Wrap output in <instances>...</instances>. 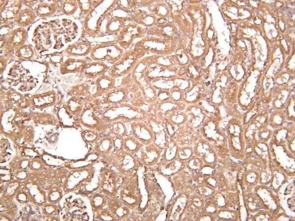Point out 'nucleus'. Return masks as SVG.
I'll list each match as a JSON object with an SVG mask.
<instances>
[{
    "mask_svg": "<svg viewBox=\"0 0 295 221\" xmlns=\"http://www.w3.org/2000/svg\"><path fill=\"white\" fill-rule=\"evenodd\" d=\"M108 105L103 110L101 116L106 122L122 120L129 122L144 120L147 115V112L128 103Z\"/></svg>",
    "mask_w": 295,
    "mask_h": 221,
    "instance_id": "f257e3e1",
    "label": "nucleus"
},
{
    "mask_svg": "<svg viewBox=\"0 0 295 221\" xmlns=\"http://www.w3.org/2000/svg\"><path fill=\"white\" fill-rule=\"evenodd\" d=\"M123 55V51L120 48L111 44H102L92 48L90 57L92 61L113 64L118 61Z\"/></svg>",
    "mask_w": 295,
    "mask_h": 221,
    "instance_id": "f03ea898",
    "label": "nucleus"
},
{
    "mask_svg": "<svg viewBox=\"0 0 295 221\" xmlns=\"http://www.w3.org/2000/svg\"><path fill=\"white\" fill-rule=\"evenodd\" d=\"M112 154L114 165L120 173L127 175L133 172L140 164L135 154L123 149L114 150Z\"/></svg>",
    "mask_w": 295,
    "mask_h": 221,
    "instance_id": "7ed1b4c3",
    "label": "nucleus"
},
{
    "mask_svg": "<svg viewBox=\"0 0 295 221\" xmlns=\"http://www.w3.org/2000/svg\"><path fill=\"white\" fill-rule=\"evenodd\" d=\"M139 58L136 54L123 55L118 61L109 67L107 73L115 79L126 76L133 71Z\"/></svg>",
    "mask_w": 295,
    "mask_h": 221,
    "instance_id": "20e7f679",
    "label": "nucleus"
},
{
    "mask_svg": "<svg viewBox=\"0 0 295 221\" xmlns=\"http://www.w3.org/2000/svg\"><path fill=\"white\" fill-rule=\"evenodd\" d=\"M120 200L127 207L133 209L140 201L139 193L136 181L134 178L123 182L120 190Z\"/></svg>",
    "mask_w": 295,
    "mask_h": 221,
    "instance_id": "39448f33",
    "label": "nucleus"
},
{
    "mask_svg": "<svg viewBox=\"0 0 295 221\" xmlns=\"http://www.w3.org/2000/svg\"><path fill=\"white\" fill-rule=\"evenodd\" d=\"M130 124L131 134L144 146L154 142V135L149 125L143 120L130 122Z\"/></svg>",
    "mask_w": 295,
    "mask_h": 221,
    "instance_id": "423d86ee",
    "label": "nucleus"
},
{
    "mask_svg": "<svg viewBox=\"0 0 295 221\" xmlns=\"http://www.w3.org/2000/svg\"><path fill=\"white\" fill-rule=\"evenodd\" d=\"M162 149L153 142L145 146L137 156L140 164L150 167L156 165L161 159ZM137 153V154H138Z\"/></svg>",
    "mask_w": 295,
    "mask_h": 221,
    "instance_id": "0eeeda50",
    "label": "nucleus"
},
{
    "mask_svg": "<svg viewBox=\"0 0 295 221\" xmlns=\"http://www.w3.org/2000/svg\"><path fill=\"white\" fill-rule=\"evenodd\" d=\"M229 141L232 150L236 154L242 152L244 148V141L241 125L239 122L231 121L227 125Z\"/></svg>",
    "mask_w": 295,
    "mask_h": 221,
    "instance_id": "6e6552de",
    "label": "nucleus"
},
{
    "mask_svg": "<svg viewBox=\"0 0 295 221\" xmlns=\"http://www.w3.org/2000/svg\"><path fill=\"white\" fill-rule=\"evenodd\" d=\"M129 93V89L126 87H114L101 96L100 99H94L93 101L102 105L119 104L125 103L128 99Z\"/></svg>",
    "mask_w": 295,
    "mask_h": 221,
    "instance_id": "1a4fd4ad",
    "label": "nucleus"
},
{
    "mask_svg": "<svg viewBox=\"0 0 295 221\" xmlns=\"http://www.w3.org/2000/svg\"><path fill=\"white\" fill-rule=\"evenodd\" d=\"M148 122L154 135L153 143L163 150L169 140L163 121L155 116L151 115L148 118Z\"/></svg>",
    "mask_w": 295,
    "mask_h": 221,
    "instance_id": "9d476101",
    "label": "nucleus"
},
{
    "mask_svg": "<svg viewBox=\"0 0 295 221\" xmlns=\"http://www.w3.org/2000/svg\"><path fill=\"white\" fill-rule=\"evenodd\" d=\"M29 105L37 109H43L54 105L58 100L57 93L53 91L33 94L29 98Z\"/></svg>",
    "mask_w": 295,
    "mask_h": 221,
    "instance_id": "9b49d317",
    "label": "nucleus"
},
{
    "mask_svg": "<svg viewBox=\"0 0 295 221\" xmlns=\"http://www.w3.org/2000/svg\"><path fill=\"white\" fill-rule=\"evenodd\" d=\"M193 152L195 156L207 164H212L215 161L214 151L210 146V143L204 139H200L196 142Z\"/></svg>",
    "mask_w": 295,
    "mask_h": 221,
    "instance_id": "f8f14e48",
    "label": "nucleus"
},
{
    "mask_svg": "<svg viewBox=\"0 0 295 221\" xmlns=\"http://www.w3.org/2000/svg\"><path fill=\"white\" fill-rule=\"evenodd\" d=\"M108 65L101 61H87L82 74L87 79H95L105 74L108 71Z\"/></svg>",
    "mask_w": 295,
    "mask_h": 221,
    "instance_id": "ddd939ff",
    "label": "nucleus"
},
{
    "mask_svg": "<svg viewBox=\"0 0 295 221\" xmlns=\"http://www.w3.org/2000/svg\"><path fill=\"white\" fill-rule=\"evenodd\" d=\"M116 80L109 75L104 74L95 79V92L93 99L98 98L115 87Z\"/></svg>",
    "mask_w": 295,
    "mask_h": 221,
    "instance_id": "4468645a",
    "label": "nucleus"
},
{
    "mask_svg": "<svg viewBox=\"0 0 295 221\" xmlns=\"http://www.w3.org/2000/svg\"><path fill=\"white\" fill-rule=\"evenodd\" d=\"M87 61L78 57H71L63 61L59 66L60 73L62 75L69 73H82Z\"/></svg>",
    "mask_w": 295,
    "mask_h": 221,
    "instance_id": "2eb2a0df",
    "label": "nucleus"
},
{
    "mask_svg": "<svg viewBox=\"0 0 295 221\" xmlns=\"http://www.w3.org/2000/svg\"><path fill=\"white\" fill-rule=\"evenodd\" d=\"M182 106L180 103L171 100L160 102L156 110L155 116L163 121L169 114L181 110Z\"/></svg>",
    "mask_w": 295,
    "mask_h": 221,
    "instance_id": "dca6fc26",
    "label": "nucleus"
},
{
    "mask_svg": "<svg viewBox=\"0 0 295 221\" xmlns=\"http://www.w3.org/2000/svg\"><path fill=\"white\" fill-rule=\"evenodd\" d=\"M91 45L88 42H77L69 45L65 49L67 55L74 57L85 56L92 50Z\"/></svg>",
    "mask_w": 295,
    "mask_h": 221,
    "instance_id": "f3484780",
    "label": "nucleus"
},
{
    "mask_svg": "<svg viewBox=\"0 0 295 221\" xmlns=\"http://www.w3.org/2000/svg\"><path fill=\"white\" fill-rule=\"evenodd\" d=\"M21 3L20 0L7 1L1 10V18L6 21L15 20L21 10Z\"/></svg>",
    "mask_w": 295,
    "mask_h": 221,
    "instance_id": "a211bd4d",
    "label": "nucleus"
},
{
    "mask_svg": "<svg viewBox=\"0 0 295 221\" xmlns=\"http://www.w3.org/2000/svg\"><path fill=\"white\" fill-rule=\"evenodd\" d=\"M91 99L77 96H71L64 104L66 110L71 114L78 115Z\"/></svg>",
    "mask_w": 295,
    "mask_h": 221,
    "instance_id": "6ab92c4d",
    "label": "nucleus"
},
{
    "mask_svg": "<svg viewBox=\"0 0 295 221\" xmlns=\"http://www.w3.org/2000/svg\"><path fill=\"white\" fill-rule=\"evenodd\" d=\"M33 10L36 16L45 18L51 16L56 13L58 4L55 2H42L36 4Z\"/></svg>",
    "mask_w": 295,
    "mask_h": 221,
    "instance_id": "aec40b11",
    "label": "nucleus"
},
{
    "mask_svg": "<svg viewBox=\"0 0 295 221\" xmlns=\"http://www.w3.org/2000/svg\"><path fill=\"white\" fill-rule=\"evenodd\" d=\"M36 17L33 9L28 7L21 9L15 21L19 26L24 28L31 24Z\"/></svg>",
    "mask_w": 295,
    "mask_h": 221,
    "instance_id": "412c9836",
    "label": "nucleus"
},
{
    "mask_svg": "<svg viewBox=\"0 0 295 221\" xmlns=\"http://www.w3.org/2000/svg\"><path fill=\"white\" fill-rule=\"evenodd\" d=\"M144 146L131 134L122 138V149L131 154H137Z\"/></svg>",
    "mask_w": 295,
    "mask_h": 221,
    "instance_id": "4be33fe9",
    "label": "nucleus"
},
{
    "mask_svg": "<svg viewBox=\"0 0 295 221\" xmlns=\"http://www.w3.org/2000/svg\"><path fill=\"white\" fill-rule=\"evenodd\" d=\"M179 143L174 139H170L162 150L161 159L163 163L171 161L176 158Z\"/></svg>",
    "mask_w": 295,
    "mask_h": 221,
    "instance_id": "5701e85b",
    "label": "nucleus"
},
{
    "mask_svg": "<svg viewBox=\"0 0 295 221\" xmlns=\"http://www.w3.org/2000/svg\"><path fill=\"white\" fill-rule=\"evenodd\" d=\"M27 38V31L24 28H15L11 31L7 41L9 46L14 47L25 44Z\"/></svg>",
    "mask_w": 295,
    "mask_h": 221,
    "instance_id": "b1692460",
    "label": "nucleus"
},
{
    "mask_svg": "<svg viewBox=\"0 0 295 221\" xmlns=\"http://www.w3.org/2000/svg\"><path fill=\"white\" fill-rule=\"evenodd\" d=\"M130 122L127 121L119 120L114 121L111 125V133L114 137L123 138L128 134L129 131H131L130 127H128Z\"/></svg>",
    "mask_w": 295,
    "mask_h": 221,
    "instance_id": "393cba45",
    "label": "nucleus"
},
{
    "mask_svg": "<svg viewBox=\"0 0 295 221\" xmlns=\"http://www.w3.org/2000/svg\"><path fill=\"white\" fill-rule=\"evenodd\" d=\"M69 93L72 96L93 99L91 86L88 83H82L73 86L69 91Z\"/></svg>",
    "mask_w": 295,
    "mask_h": 221,
    "instance_id": "a878e982",
    "label": "nucleus"
},
{
    "mask_svg": "<svg viewBox=\"0 0 295 221\" xmlns=\"http://www.w3.org/2000/svg\"><path fill=\"white\" fill-rule=\"evenodd\" d=\"M114 149V138L110 136L102 138L95 147L96 151L102 154L112 153Z\"/></svg>",
    "mask_w": 295,
    "mask_h": 221,
    "instance_id": "bb28decb",
    "label": "nucleus"
},
{
    "mask_svg": "<svg viewBox=\"0 0 295 221\" xmlns=\"http://www.w3.org/2000/svg\"><path fill=\"white\" fill-rule=\"evenodd\" d=\"M162 171L163 173L166 175H171L178 172L185 165L184 162H183L177 158L163 163Z\"/></svg>",
    "mask_w": 295,
    "mask_h": 221,
    "instance_id": "cd10ccee",
    "label": "nucleus"
},
{
    "mask_svg": "<svg viewBox=\"0 0 295 221\" xmlns=\"http://www.w3.org/2000/svg\"><path fill=\"white\" fill-rule=\"evenodd\" d=\"M14 48L15 55L20 59H30L34 55L33 49L29 44H24Z\"/></svg>",
    "mask_w": 295,
    "mask_h": 221,
    "instance_id": "c85d7f7f",
    "label": "nucleus"
},
{
    "mask_svg": "<svg viewBox=\"0 0 295 221\" xmlns=\"http://www.w3.org/2000/svg\"><path fill=\"white\" fill-rule=\"evenodd\" d=\"M175 126H179L185 124L188 120L187 115L180 110L174 111L164 119Z\"/></svg>",
    "mask_w": 295,
    "mask_h": 221,
    "instance_id": "c756f323",
    "label": "nucleus"
},
{
    "mask_svg": "<svg viewBox=\"0 0 295 221\" xmlns=\"http://www.w3.org/2000/svg\"><path fill=\"white\" fill-rule=\"evenodd\" d=\"M7 101L18 107H23L29 104V98L16 91H11L7 95Z\"/></svg>",
    "mask_w": 295,
    "mask_h": 221,
    "instance_id": "7c9ffc66",
    "label": "nucleus"
},
{
    "mask_svg": "<svg viewBox=\"0 0 295 221\" xmlns=\"http://www.w3.org/2000/svg\"><path fill=\"white\" fill-rule=\"evenodd\" d=\"M113 212L116 216L120 219H124L127 218L129 214L128 207L120 200V202L118 201L114 202Z\"/></svg>",
    "mask_w": 295,
    "mask_h": 221,
    "instance_id": "2f4dec72",
    "label": "nucleus"
},
{
    "mask_svg": "<svg viewBox=\"0 0 295 221\" xmlns=\"http://www.w3.org/2000/svg\"><path fill=\"white\" fill-rule=\"evenodd\" d=\"M78 7L79 6L77 1L65 0L60 3V9L62 13L70 15L77 10Z\"/></svg>",
    "mask_w": 295,
    "mask_h": 221,
    "instance_id": "473e14b6",
    "label": "nucleus"
},
{
    "mask_svg": "<svg viewBox=\"0 0 295 221\" xmlns=\"http://www.w3.org/2000/svg\"><path fill=\"white\" fill-rule=\"evenodd\" d=\"M193 149L188 146H183L178 148L176 158L185 162L193 156Z\"/></svg>",
    "mask_w": 295,
    "mask_h": 221,
    "instance_id": "72a5a7b5",
    "label": "nucleus"
},
{
    "mask_svg": "<svg viewBox=\"0 0 295 221\" xmlns=\"http://www.w3.org/2000/svg\"><path fill=\"white\" fill-rule=\"evenodd\" d=\"M185 165L190 169L197 170L202 166L203 161L196 156H193L189 160L184 162Z\"/></svg>",
    "mask_w": 295,
    "mask_h": 221,
    "instance_id": "f704fd0d",
    "label": "nucleus"
},
{
    "mask_svg": "<svg viewBox=\"0 0 295 221\" xmlns=\"http://www.w3.org/2000/svg\"><path fill=\"white\" fill-rule=\"evenodd\" d=\"M46 60L50 64L59 66L63 61L62 55L57 52L49 53L46 56Z\"/></svg>",
    "mask_w": 295,
    "mask_h": 221,
    "instance_id": "c9c22d12",
    "label": "nucleus"
},
{
    "mask_svg": "<svg viewBox=\"0 0 295 221\" xmlns=\"http://www.w3.org/2000/svg\"><path fill=\"white\" fill-rule=\"evenodd\" d=\"M78 6L79 7L81 13L84 15L88 14L91 10V4L92 1L90 0H77Z\"/></svg>",
    "mask_w": 295,
    "mask_h": 221,
    "instance_id": "e433bc0d",
    "label": "nucleus"
},
{
    "mask_svg": "<svg viewBox=\"0 0 295 221\" xmlns=\"http://www.w3.org/2000/svg\"><path fill=\"white\" fill-rule=\"evenodd\" d=\"M84 136L85 138L89 142H93L98 138L97 133L91 131H88L85 133Z\"/></svg>",
    "mask_w": 295,
    "mask_h": 221,
    "instance_id": "4c0bfd02",
    "label": "nucleus"
}]
</instances>
